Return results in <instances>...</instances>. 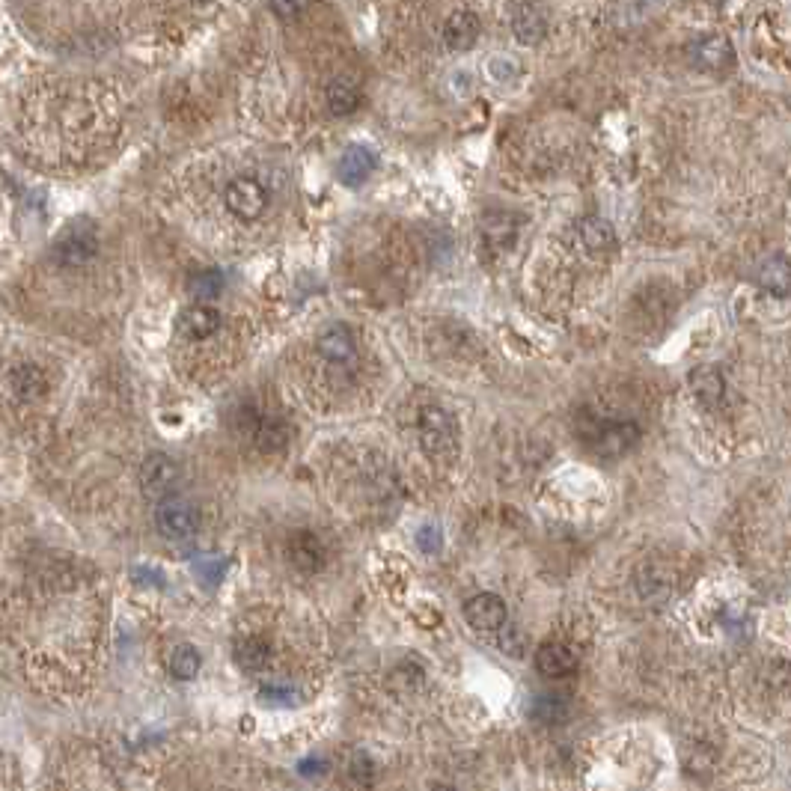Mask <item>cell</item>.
Wrapping results in <instances>:
<instances>
[{
  "label": "cell",
  "instance_id": "ba28073f",
  "mask_svg": "<svg viewBox=\"0 0 791 791\" xmlns=\"http://www.w3.org/2000/svg\"><path fill=\"white\" fill-rule=\"evenodd\" d=\"M96 250H99L96 232H93L90 226L78 224V226H69V229L60 235L54 256H57L60 265H84V262H90V259L96 256Z\"/></svg>",
  "mask_w": 791,
  "mask_h": 791
},
{
  "label": "cell",
  "instance_id": "3957f363",
  "mask_svg": "<svg viewBox=\"0 0 791 791\" xmlns=\"http://www.w3.org/2000/svg\"><path fill=\"white\" fill-rule=\"evenodd\" d=\"M179 479H182L179 464L170 455H164V452H152L140 464V488L152 500H164V497L176 494Z\"/></svg>",
  "mask_w": 791,
  "mask_h": 791
},
{
  "label": "cell",
  "instance_id": "7c38bea8",
  "mask_svg": "<svg viewBox=\"0 0 791 791\" xmlns=\"http://www.w3.org/2000/svg\"><path fill=\"white\" fill-rule=\"evenodd\" d=\"M512 33L524 45H539L548 33V18L542 15V9L536 3H521L512 12Z\"/></svg>",
  "mask_w": 791,
  "mask_h": 791
},
{
  "label": "cell",
  "instance_id": "e0dca14e",
  "mask_svg": "<svg viewBox=\"0 0 791 791\" xmlns=\"http://www.w3.org/2000/svg\"><path fill=\"white\" fill-rule=\"evenodd\" d=\"M690 390L705 408H717L726 396V378L720 375V369L705 366V369H696L690 375Z\"/></svg>",
  "mask_w": 791,
  "mask_h": 791
},
{
  "label": "cell",
  "instance_id": "603a6c76",
  "mask_svg": "<svg viewBox=\"0 0 791 791\" xmlns=\"http://www.w3.org/2000/svg\"><path fill=\"white\" fill-rule=\"evenodd\" d=\"M759 283L768 289V292H774V295H789V262H786V256L780 253V256H774V259H768L762 268H759Z\"/></svg>",
  "mask_w": 791,
  "mask_h": 791
},
{
  "label": "cell",
  "instance_id": "9c48e42d",
  "mask_svg": "<svg viewBox=\"0 0 791 791\" xmlns=\"http://www.w3.org/2000/svg\"><path fill=\"white\" fill-rule=\"evenodd\" d=\"M286 557H289V563L295 565L298 571L313 574V571H319V568L325 565V548H322V542H319L316 533H310V530H295V533L286 539Z\"/></svg>",
  "mask_w": 791,
  "mask_h": 791
},
{
  "label": "cell",
  "instance_id": "5b68a950",
  "mask_svg": "<svg viewBox=\"0 0 791 791\" xmlns=\"http://www.w3.org/2000/svg\"><path fill=\"white\" fill-rule=\"evenodd\" d=\"M687 60L696 72L723 75L735 66V48L726 36H702L687 48Z\"/></svg>",
  "mask_w": 791,
  "mask_h": 791
},
{
  "label": "cell",
  "instance_id": "d6986e66",
  "mask_svg": "<svg viewBox=\"0 0 791 791\" xmlns=\"http://www.w3.org/2000/svg\"><path fill=\"white\" fill-rule=\"evenodd\" d=\"M319 354L331 363H345L354 357V337L345 325H331L319 334Z\"/></svg>",
  "mask_w": 791,
  "mask_h": 791
},
{
  "label": "cell",
  "instance_id": "4316f807",
  "mask_svg": "<svg viewBox=\"0 0 791 791\" xmlns=\"http://www.w3.org/2000/svg\"><path fill=\"white\" fill-rule=\"evenodd\" d=\"M417 545H420L426 554H438V551H441V530H438V527H423L420 536H417Z\"/></svg>",
  "mask_w": 791,
  "mask_h": 791
},
{
  "label": "cell",
  "instance_id": "277c9868",
  "mask_svg": "<svg viewBox=\"0 0 791 791\" xmlns=\"http://www.w3.org/2000/svg\"><path fill=\"white\" fill-rule=\"evenodd\" d=\"M420 447L432 458H450L458 441H455V426L450 414L441 408H426L420 414Z\"/></svg>",
  "mask_w": 791,
  "mask_h": 791
},
{
  "label": "cell",
  "instance_id": "cb8c5ba5",
  "mask_svg": "<svg viewBox=\"0 0 791 791\" xmlns=\"http://www.w3.org/2000/svg\"><path fill=\"white\" fill-rule=\"evenodd\" d=\"M530 717L539 720V723L554 726V723H560V720L568 717V702H565L563 696H554V693L536 696L533 699V708H530Z\"/></svg>",
  "mask_w": 791,
  "mask_h": 791
},
{
  "label": "cell",
  "instance_id": "f546056e",
  "mask_svg": "<svg viewBox=\"0 0 791 791\" xmlns=\"http://www.w3.org/2000/svg\"><path fill=\"white\" fill-rule=\"evenodd\" d=\"M354 777H357L360 783H369V780H372V762H369L363 753L354 756Z\"/></svg>",
  "mask_w": 791,
  "mask_h": 791
},
{
  "label": "cell",
  "instance_id": "30bf717a",
  "mask_svg": "<svg viewBox=\"0 0 791 791\" xmlns=\"http://www.w3.org/2000/svg\"><path fill=\"white\" fill-rule=\"evenodd\" d=\"M536 670L545 678H563L577 670V652L568 643H542L536 649Z\"/></svg>",
  "mask_w": 791,
  "mask_h": 791
},
{
  "label": "cell",
  "instance_id": "83f0119b",
  "mask_svg": "<svg viewBox=\"0 0 791 791\" xmlns=\"http://www.w3.org/2000/svg\"><path fill=\"white\" fill-rule=\"evenodd\" d=\"M402 681L408 684V690H417V687H420V681H423V670H420V667H414V664H408V676H402V670H396V673L390 676V687L396 690Z\"/></svg>",
  "mask_w": 791,
  "mask_h": 791
},
{
  "label": "cell",
  "instance_id": "8fae6325",
  "mask_svg": "<svg viewBox=\"0 0 791 791\" xmlns=\"http://www.w3.org/2000/svg\"><path fill=\"white\" fill-rule=\"evenodd\" d=\"M479 30H482V24H479V18L470 9H455L450 18L444 21V42L455 54L467 51V48L476 45Z\"/></svg>",
  "mask_w": 791,
  "mask_h": 791
},
{
  "label": "cell",
  "instance_id": "44dd1931",
  "mask_svg": "<svg viewBox=\"0 0 791 791\" xmlns=\"http://www.w3.org/2000/svg\"><path fill=\"white\" fill-rule=\"evenodd\" d=\"M167 667H170V676L173 678H179V681H191V678H197V673H200L203 658H200L197 646H191V643H179V646L170 652Z\"/></svg>",
  "mask_w": 791,
  "mask_h": 791
},
{
  "label": "cell",
  "instance_id": "f1b7e54d",
  "mask_svg": "<svg viewBox=\"0 0 791 791\" xmlns=\"http://www.w3.org/2000/svg\"><path fill=\"white\" fill-rule=\"evenodd\" d=\"M224 568H226V563H221V560H218V563H212V560H209V563L197 565V574H200V577H206V583H209V586H215V583L221 580Z\"/></svg>",
  "mask_w": 791,
  "mask_h": 791
},
{
  "label": "cell",
  "instance_id": "8992f818",
  "mask_svg": "<svg viewBox=\"0 0 791 791\" xmlns=\"http://www.w3.org/2000/svg\"><path fill=\"white\" fill-rule=\"evenodd\" d=\"M464 619L473 631L485 634V637H494L503 631L506 619H509V610H506V601L494 592H479L473 595L467 604H464Z\"/></svg>",
  "mask_w": 791,
  "mask_h": 791
},
{
  "label": "cell",
  "instance_id": "9a60e30c",
  "mask_svg": "<svg viewBox=\"0 0 791 791\" xmlns=\"http://www.w3.org/2000/svg\"><path fill=\"white\" fill-rule=\"evenodd\" d=\"M250 438L256 441V447L262 452H277L286 447L289 432L277 417H259L250 411Z\"/></svg>",
  "mask_w": 791,
  "mask_h": 791
},
{
  "label": "cell",
  "instance_id": "5bb4252c",
  "mask_svg": "<svg viewBox=\"0 0 791 791\" xmlns=\"http://www.w3.org/2000/svg\"><path fill=\"white\" fill-rule=\"evenodd\" d=\"M221 328V313L206 304H194L179 313V334L188 339L212 337Z\"/></svg>",
  "mask_w": 791,
  "mask_h": 791
},
{
  "label": "cell",
  "instance_id": "d4e9b609",
  "mask_svg": "<svg viewBox=\"0 0 791 791\" xmlns=\"http://www.w3.org/2000/svg\"><path fill=\"white\" fill-rule=\"evenodd\" d=\"M224 289V277L221 271H200L191 277V292L194 298H218Z\"/></svg>",
  "mask_w": 791,
  "mask_h": 791
},
{
  "label": "cell",
  "instance_id": "ffe728a7",
  "mask_svg": "<svg viewBox=\"0 0 791 791\" xmlns=\"http://www.w3.org/2000/svg\"><path fill=\"white\" fill-rule=\"evenodd\" d=\"M235 661L247 673H259L271 664V646L262 637H247L235 646Z\"/></svg>",
  "mask_w": 791,
  "mask_h": 791
},
{
  "label": "cell",
  "instance_id": "52a82bcc",
  "mask_svg": "<svg viewBox=\"0 0 791 791\" xmlns=\"http://www.w3.org/2000/svg\"><path fill=\"white\" fill-rule=\"evenodd\" d=\"M224 200H226V209H229L235 218H241V221H256V218L265 212V206H268V194H265V188H262L256 179H250V176H238V179H232V182L226 185Z\"/></svg>",
  "mask_w": 791,
  "mask_h": 791
},
{
  "label": "cell",
  "instance_id": "7402d4cb",
  "mask_svg": "<svg viewBox=\"0 0 791 791\" xmlns=\"http://www.w3.org/2000/svg\"><path fill=\"white\" fill-rule=\"evenodd\" d=\"M328 108L334 116H351V113L360 108V90L354 81L348 78H337L331 87H328Z\"/></svg>",
  "mask_w": 791,
  "mask_h": 791
},
{
  "label": "cell",
  "instance_id": "484cf974",
  "mask_svg": "<svg viewBox=\"0 0 791 791\" xmlns=\"http://www.w3.org/2000/svg\"><path fill=\"white\" fill-rule=\"evenodd\" d=\"M307 6H310V0H271V9H274V15H280V18H286V21H292V18L304 15V12H307Z\"/></svg>",
  "mask_w": 791,
  "mask_h": 791
},
{
  "label": "cell",
  "instance_id": "4fadbf2b",
  "mask_svg": "<svg viewBox=\"0 0 791 791\" xmlns=\"http://www.w3.org/2000/svg\"><path fill=\"white\" fill-rule=\"evenodd\" d=\"M375 170V155L366 149V146H348L342 152L337 164L339 182L348 185V188H357L369 179V173Z\"/></svg>",
  "mask_w": 791,
  "mask_h": 791
},
{
  "label": "cell",
  "instance_id": "2e32d148",
  "mask_svg": "<svg viewBox=\"0 0 791 791\" xmlns=\"http://www.w3.org/2000/svg\"><path fill=\"white\" fill-rule=\"evenodd\" d=\"M515 235H518V226L515 218L506 215V212H491L482 218V238L485 244L494 250V253H503L515 244Z\"/></svg>",
  "mask_w": 791,
  "mask_h": 791
},
{
  "label": "cell",
  "instance_id": "6da1fadb",
  "mask_svg": "<svg viewBox=\"0 0 791 791\" xmlns=\"http://www.w3.org/2000/svg\"><path fill=\"white\" fill-rule=\"evenodd\" d=\"M580 441L601 458H619L640 441V426L631 420H601V417H580L577 420Z\"/></svg>",
  "mask_w": 791,
  "mask_h": 791
},
{
  "label": "cell",
  "instance_id": "7a4b0ae2",
  "mask_svg": "<svg viewBox=\"0 0 791 791\" xmlns=\"http://www.w3.org/2000/svg\"><path fill=\"white\" fill-rule=\"evenodd\" d=\"M155 527H158V533H161L164 539H170V542H188V539L200 530V515H197V509H194L188 500L170 494V497L158 500V509H155Z\"/></svg>",
  "mask_w": 791,
  "mask_h": 791
},
{
  "label": "cell",
  "instance_id": "ac0fdd59",
  "mask_svg": "<svg viewBox=\"0 0 791 791\" xmlns=\"http://www.w3.org/2000/svg\"><path fill=\"white\" fill-rule=\"evenodd\" d=\"M577 232H580L583 247L592 250V253H610V250L616 247V229H613L610 221H604V218H598V215L583 218L580 226H577Z\"/></svg>",
  "mask_w": 791,
  "mask_h": 791
}]
</instances>
